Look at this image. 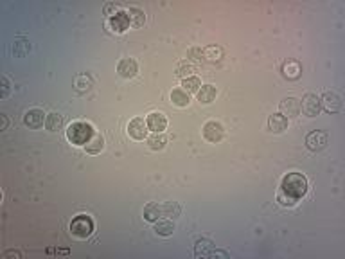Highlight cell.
Instances as JSON below:
<instances>
[{
	"instance_id": "obj_34",
	"label": "cell",
	"mask_w": 345,
	"mask_h": 259,
	"mask_svg": "<svg viewBox=\"0 0 345 259\" xmlns=\"http://www.w3.org/2000/svg\"><path fill=\"white\" fill-rule=\"evenodd\" d=\"M120 5L119 4H115V2H108V4H105V7H103V13H105L108 18L110 16H114V15H117V13H120Z\"/></svg>"
},
{
	"instance_id": "obj_3",
	"label": "cell",
	"mask_w": 345,
	"mask_h": 259,
	"mask_svg": "<svg viewBox=\"0 0 345 259\" xmlns=\"http://www.w3.org/2000/svg\"><path fill=\"white\" fill-rule=\"evenodd\" d=\"M70 232L79 239L88 238L90 234L94 232V222L90 216H85V214H79L70 222Z\"/></svg>"
},
{
	"instance_id": "obj_25",
	"label": "cell",
	"mask_w": 345,
	"mask_h": 259,
	"mask_svg": "<svg viewBox=\"0 0 345 259\" xmlns=\"http://www.w3.org/2000/svg\"><path fill=\"white\" fill-rule=\"evenodd\" d=\"M171 101H172V105L183 108V106H187L189 103H191V97H189V94L185 92V90L176 88L171 92Z\"/></svg>"
},
{
	"instance_id": "obj_19",
	"label": "cell",
	"mask_w": 345,
	"mask_h": 259,
	"mask_svg": "<svg viewBox=\"0 0 345 259\" xmlns=\"http://www.w3.org/2000/svg\"><path fill=\"white\" fill-rule=\"evenodd\" d=\"M223 49L220 45H209V47L203 51V58L205 61H209V63H220L221 59H223Z\"/></svg>"
},
{
	"instance_id": "obj_15",
	"label": "cell",
	"mask_w": 345,
	"mask_h": 259,
	"mask_svg": "<svg viewBox=\"0 0 345 259\" xmlns=\"http://www.w3.org/2000/svg\"><path fill=\"white\" fill-rule=\"evenodd\" d=\"M268 128L273 133H283L288 128V119L283 114H273V115L268 117Z\"/></svg>"
},
{
	"instance_id": "obj_29",
	"label": "cell",
	"mask_w": 345,
	"mask_h": 259,
	"mask_svg": "<svg viewBox=\"0 0 345 259\" xmlns=\"http://www.w3.org/2000/svg\"><path fill=\"white\" fill-rule=\"evenodd\" d=\"M194 65L189 63V61H183V63H180L176 67V70H174V74L178 76V78H182V80H185V78H191L194 72Z\"/></svg>"
},
{
	"instance_id": "obj_26",
	"label": "cell",
	"mask_w": 345,
	"mask_h": 259,
	"mask_svg": "<svg viewBox=\"0 0 345 259\" xmlns=\"http://www.w3.org/2000/svg\"><path fill=\"white\" fill-rule=\"evenodd\" d=\"M146 141H147V146L151 149H155V151L162 149L164 146H166V143H168V139H166L164 133H155V132H153V135H149Z\"/></svg>"
},
{
	"instance_id": "obj_13",
	"label": "cell",
	"mask_w": 345,
	"mask_h": 259,
	"mask_svg": "<svg viewBox=\"0 0 345 259\" xmlns=\"http://www.w3.org/2000/svg\"><path fill=\"white\" fill-rule=\"evenodd\" d=\"M117 72H119V74L122 76V78H126V80H130V78L137 76V72H139V65H137L135 59L124 58V59H120V61H119Z\"/></svg>"
},
{
	"instance_id": "obj_1",
	"label": "cell",
	"mask_w": 345,
	"mask_h": 259,
	"mask_svg": "<svg viewBox=\"0 0 345 259\" xmlns=\"http://www.w3.org/2000/svg\"><path fill=\"white\" fill-rule=\"evenodd\" d=\"M308 178L300 173H288L281 182V189L288 195H291L293 198H297V200H300L308 193Z\"/></svg>"
},
{
	"instance_id": "obj_2",
	"label": "cell",
	"mask_w": 345,
	"mask_h": 259,
	"mask_svg": "<svg viewBox=\"0 0 345 259\" xmlns=\"http://www.w3.org/2000/svg\"><path fill=\"white\" fill-rule=\"evenodd\" d=\"M94 133H95L94 126H92L90 122H85V121H76L67 128L68 143L76 144V146H85Z\"/></svg>"
},
{
	"instance_id": "obj_27",
	"label": "cell",
	"mask_w": 345,
	"mask_h": 259,
	"mask_svg": "<svg viewBox=\"0 0 345 259\" xmlns=\"http://www.w3.org/2000/svg\"><path fill=\"white\" fill-rule=\"evenodd\" d=\"M200 86H201V80L196 78V76H191V78L182 80V90H185L187 94H194V92H198Z\"/></svg>"
},
{
	"instance_id": "obj_37",
	"label": "cell",
	"mask_w": 345,
	"mask_h": 259,
	"mask_svg": "<svg viewBox=\"0 0 345 259\" xmlns=\"http://www.w3.org/2000/svg\"><path fill=\"white\" fill-rule=\"evenodd\" d=\"M4 256H16V258H20V252H16V250H11V252H5Z\"/></svg>"
},
{
	"instance_id": "obj_32",
	"label": "cell",
	"mask_w": 345,
	"mask_h": 259,
	"mask_svg": "<svg viewBox=\"0 0 345 259\" xmlns=\"http://www.w3.org/2000/svg\"><path fill=\"white\" fill-rule=\"evenodd\" d=\"M11 90H13V83L7 76H2V90H0V97L5 99V97H9Z\"/></svg>"
},
{
	"instance_id": "obj_17",
	"label": "cell",
	"mask_w": 345,
	"mask_h": 259,
	"mask_svg": "<svg viewBox=\"0 0 345 259\" xmlns=\"http://www.w3.org/2000/svg\"><path fill=\"white\" fill-rule=\"evenodd\" d=\"M160 216H164V207H162V203L151 201V203H147V205L144 207V220H147V222H153V223H155Z\"/></svg>"
},
{
	"instance_id": "obj_24",
	"label": "cell",
	"mask_w": 345,
	"mask_h": 259,
	"mask_svg": "<svg viewBox=\"0 0 345 259\" xmlns=\"http://www.w3.org/2000/svg\"><path fill=\"white\" fill-rule=\"evenodd\" d=\"M128 16H130L131 26L142 27L146 24V15H144V11L139 9V7H130V9H128Z\"/></svg>"
},
{
	"instance_id": "obj_31",
	"label": "cell",
	"mask_w": 345,
	"mask_h": 259,
	"mask_svg": "<svg viewBox=\"0 0 345 259\" xmlns=\"http://www.w3.org/2000/svg\"><path fill=\"white\" fill-rule=\"evenodd\" d=\"M187 59L189 61H193V63H203L205 58H203V51L200 47H191L187 51Z\"/></svg>"
},
{
	"instance_id": "obj_6",
	"label": "cell",
	"mask_w": 345,
	"mask_h": 259,
	"mask_svg": "<svg viewBox=\"0 0 345 259\" xmlns=\"http://www.w3.org/2000/svg\"><path fill=\"white\" fill-rule=\"evenodd\" d=\"M300 110L309 117L318 115L320 110H322V103H320V97L316 94H306L304 95L302 103H300Z\"/></svg>"
},
{
	"instance_id": "obj_18",
	"label": "cell",
	"mask_w": 345,
	"mask_h": 259,
	"mask_svg": "<svg viewBox=\"0 0 345 259\" xmlns=\"http://www.w3.org/2000/svg\"><path fill=\"white\" fill-rule=\"evenodd\" d=\"M216 94H218V92H216V86H212V85H201L198 92H196L198 101L200 103H203V105L212 103V101L216 99Z\"/></svg>"
},
{
	"instance_id": "obj_20",
	"label": "cell",
	"mask_w": 345,
	"mask_h": 259,
	"mask_svg": "<svg viewBox=\"0 0 345 259\" xmlns=\"http://www.w3.org/2000/svg\"><path fill=\"white\" fill-rule=\"evenodd\" d=\"M92 85H94V80H92V76H88V74H79L74 78V90L79 92V94L90 90Z\"/></svg>"
},
{
	"instance_id": "obj_14",
	"label": "cell",
	"mask_w": 345,
	"mask_h": 259,
	"mask_svg": "<svg viewBox=\"0 0 345 259\" xmlns=\"http://www.w3.org/2000/svg\"><path fill=\"white\" fill-rule=\"evenodd\" d=\"M300 72H302V65L297 59H288L283 63V76L288 80H297Z\"/></svg>"
},
{
	"instance_id": "obj_21",
	"label": "cell",
	"mask_w": 345,
	"mask_h": 259,
	"mask_svg": "<svg viewBox=\"0 0 345 259\" xmlns=\"http://www.w3.org/2000/svg\"><path fill=\"white\" fill-rule=\"evenodd\" d=\"M45 126H47L49 132H58L63 128V115L53 112V114H47V119H45Z\"/></svg>"
},
{
	"instance_id": "obj_36",
	"label": "cell",
	"mask_w": 345,
	"mask_h": 259,
	"mask_svg": "<svg viewBox=\"0 0 345 259\" xmlns=\"http://www.w3.org/2000/svg\"><path fill=\"white\" fill-rule=\"evenodd\" d=\"M5 126H7V117L2 115V126H0V130H5Z\"/></svg>"
},
{
	"instance_id": "obj_22",
	"label": "cell",
	"mask_w": 345,
	"mask_h": 259,
	"mask_svg": "<svg viewBox=\"0 0 345 259\" xmlns=\"http://www.w3.org/2000/svg\"><path fill=\"white\" fill-rule=\"evenodd\" d=\"M212 250H214V245H212L210 239H200V241H196L194 254L198 256V258H207V256H210Z\"/></svg>"
},
{
	"instance_id": "obj_7",
	"label": "cell",
	"mask_w": 345,
	"mask_h": 259,
	"mask_svg": "<svg viewBox=\"0 0 345 259\" xmlns=\"http://www.w3.org/2000/svg\"><path fill=\"white\" fill-rule=\"evenodd\" d=\"M147 132H149V128H147L146 121H144L142 117L131 119L130 124H128V133H130V137L135 139V141H144V139H147Z\"/></svg>"
},
{
	"instance_id": "obj_16",
	"label": "cell",
	"mask_w": 345,
	"mask_h": 259,
	"mask_svg": "<svg viewBox=\"0 0 345 259\" xmlns=\"http://www.w3.org/2000/svg\"><path fill=\"white\" fill-rule=\"evenodd\" d=\"M103 148H105V139H103V135L101 133H94L92 137H90V141L86 144H85V151L90 155H97L103 151Z\"/></svg>"
},
{
	"instance_id": "obj_9",
	"label": "cell",
	"mask_w": 345,
	"mask_h": 259,
	"mask_svg": "<svg viewBox=\"0 0 345 259\" xmlns=\"http://www.w3.org/2000/svg\"><path fill=\"white\" fill-rule=\"evenodd\" d=\"M306 146H308L309 151H322V149L327 146V133L325 132H320V130H316V132H311L306 137Z\"/></svg>"
},
{
	"instance_id": "obj_30",
	"label": "cell",
	"mask_w": 345,
	"mask_h": 259,
	"mask_svg": "<svg viewBox=\"0 0 345 259\" xmlns=\"http://www.w3.org/2000/svg\"><path fill=\"white\" fill-rule=\"evenodd\" d=\"M277 201L281 203L283 207H295L297 205V198H293L291 195H288V193H284L283 189L277 191Z\"/></svg>"
},
{
	"instance_id": "obj_35",
	"label": "cell",
	"mask_w": 345,
	"mask_h": 259,
	"mask_svg": "<svg viewBox=\"0 0 345 259\" xmlns=\"http://www.w3.org/2000/svg\"><path fill=\"white\" fill-rule=\"evenodd\" d=\"M210 254L212 256H221V258H229V254H227V252H223V250H212V252H210Z\"/></svg>"
},
{
	"instance_id": "obj_8",
	"label": "cell",
	"mask_w": 345,
	"mask_h": 259,
	"mask_svg": "<svg viewBox=\"0 0 345 259\" xmlns=\"http://www.w3.org/2000/svg\"><path fill=\"white\" fill-rule=\"evenodd\" d=\"M45 119H47V115H45L43 110H40V108H31V110H27L26 114H24V124H26L27 128H31V130L42 128Z\"/></svg>"
},
{
	"instance_id": "obj_12",
	"label": "cell",
	"mask_w": 345,
	"mask_h": 259,
	"mask_svg": "<svg viewBox=\"0 0 345 259\" xmlns=\"http://www.w3.org/2000/svg\"><path fill=\"white\" fill-rule=\"evenodd\" d=\"M146 124H147V128H149L151 132L162 133L164 130H166V126H168V119H166V115L160 114V112H153V114L147 115Z\"/></svg>"
},
{
	"instance_id": "obj_4",
	"label": "cell",
	"mask_w": 345,
	"mask_h": 259,
	"mask_svg": "<svg viewBox=\"0 0 345 259\" xmlns=\"http://www.w3.org/2000/svg\"><path fill=\"white\" fill-rule=\"evenodd\" d=\"M130 26H131V24H130V16H128V11H120V13L110 16V18L106 20V27H108L112 32H117V34L128 31V29H130Z\"/></svg>"
},
{
	"instance_id": "obj_11",
	"label": "cell",
	"mask_w": 345,
	"mask_h": 259,
	"mask_svg": "<svg viewBox=\"0 0 345 259\" xmlns=\"http://www.w3.org/2000/svg\"><path fill=\"white\" fill-rule=\"evenodd\" d=\"M281 114H283L286 119H291V117H297L300 114V101L297 97H286V99L281 101Z\"/></svg>"
},
{
	"instance_id": "obj_10",
	"label": "cell",
	"mask_w": 345,
	"mask_h": 259,
	"mask_svg": "<svg viewBox=\"0 0 345 259\" xmlns=\"http://www.w3.org/2000/svg\"><path fill=\"white\" fill-rule=\"evenodd\" d=\"M223 133H225V130H223V126L218 121H209L203 126V137L209 143H220L221 139H223Z\"/></svg>"
},
{
	"instance_id": "obj_33",
	"label": "cell",
	"mask_w": 345,
	"mask_h": 259,
	"mask_svg": "<svg viewBox=\"0 0 345 259\" xmlns=\"http://www.w3.org/2000/svg\"><path fill=\"white\" fill-rule=\"evenodd\" d=\"M31 51V45L27 42H24V40H20V42L15 43V49H13V53L16 54V56H24V54H27Z\"/></svg>"
},
{
	"instance_id": "obj_23",
	"label": "cell",
	"mask_w": 345,
	"mask_h": 259,
	"mask_svg": "<svg viewBox=\"0 0 345 259\" xmlns=\"http://www.w3.org/2000/svg\"><path fill=\"white\" fill-rule=\"evenodd\" d=\"M155 232L158 236H171L174 232V223L171 220H157L155 222Z\"/></svg>"
},
{
	"instance_id": "obj_28",
	"label": "cell",
	"mask_w": 345,
	"mask_h": 259,
	"mask_svg": "<svg viewBox=\"0 0 345 259\" xmlns=\"http://www.w3.org/2000/svg\"><path fill=\"white\" fill-rule=\"evenodd\" d=\"M162 207H164V216L178 218L182 214V205L178 201H166V203H162Z\"/></svg>"
},
{
	"instance_id": "obj_5",
	"label": "cell",
	"mask_w": 345,
	"mask_h": 259,
	"mask_svg": "<svg viewBox=\"0 0 345 259\" xmlns=\"http://www.w3.org/2000/svg\"><path fill=\"white\" fill-rule=\"evenodd\" d=\"M320 103H322V108L327 110L329 114H335V112L342 110V95L335 90H327L324 92V95L320 97Z\"/></svg>"
}]
</instances>
